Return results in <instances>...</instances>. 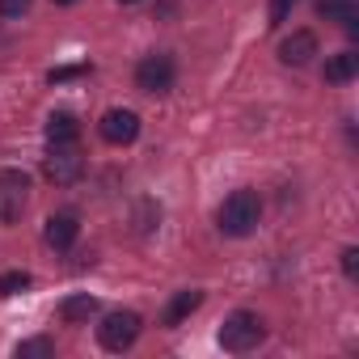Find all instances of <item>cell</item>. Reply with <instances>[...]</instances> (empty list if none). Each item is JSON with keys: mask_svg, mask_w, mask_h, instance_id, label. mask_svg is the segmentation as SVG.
Returning a JSON list of instances; mask_svg holds the SVG:
<instances>
[{"mask_svg": "<svg viewBox=\"0 0 359 359\" xmlns=\"http://www.w3.org/2000/svg\"><path fill=\"white\" fill-rule=\"evenodd\" d=\"M76 233H81V224H76V216H68V212L51 216V220H47V229H43V237H47V245H51V250H68V245L76 241Z\"/></svg>", "mask_w": 359, "mask_h": 359, "instance_id": "cell-9", "label": "cell"}, {"mask_svg": "<svg viewBox=\"0 0 359 359\" xmlns=\"http://www.w3.org/2000/svg\"><path fill=\"white\" fill-rule=\"evenodd\" d=\"M342 271L355 279V271H359V250H355V245H351V250H342Z\"/></svg>", "mask_w": 359, "mask_h": 359, "instance_id": "cell-19", "label": "cell"}, {"mask_svg": "<svg viewBox=\"0 0 359 359\" xmlns=\"http://www.w3.org/2000/svg\"><path fill=\"white\" fill-rule=\"evenodd\" d=\"M18 355H22V359H26V355H51V342H47V338H34V342H22V346H18Z\"/></svg>", "mask_w": 359, "mask_h": 359, "instance_id": "cell-17", "label": "cell"}, {"mask_svg": "<svg viewBox=\"0 0 359 359\" xmlns=\"http://www.w3.org/2000/svg\"><path fill=\"white\" fill-rule=\"evenodd\" d=\"M30 9V0H0V13H5V18H22Z\"/></svg>", "mask_w": 359, "mask_h": 359, "instance_id": "cell-18", "label": "cell"}, {"mask_svg": "<svg viewBox=\"0 0 359 359\" xmlns=\"http://www.w3.org/2000/svg\"><path fill=\"white\" fill-rule=\"evenodd\" d=\"M97 313V300L93 296H68L64 304H60V317L68 321V325H76V321H89Z\"/></svg>", "mask_w": 359, "mask_h": 359, "instance_id": "cell-12", "label": "cell"}, {"mask_svg": "<svg viewBox=\"0 0 359 359\" xmlns=\"http://www.w3.org/2000/svg\"><path fill=\"white\" fill-rule=\"evenodd\" d=\"M262 321H258V313H233L224 325H220V346L224 351H233V355H245V351H254L258 342H262Z\"/></svg>", "mask_w": 359, "mask_h": 359, "instance_id": "cell-2", "label": "cell"}, {"mask_svg": "<svg viewBox=\"0 0 359 359\" xmlns=\"http://www.w3.org/2000/svg\"><path fill=\"white\" fill-rule=\"evenodd\" d=\"M43 173L51 177L55 187H72L76 177L85 173V156H81L76 140H68V144H51V152H47V161H43Z\"/></svg>", "mask_w": 359, "mask_h": 359, "instance_id": "cell-3", "label": "cell"}, {"mask_svg": "<svg viewBox=\"0 0 359 359\" xmlns=\"http://www.w3.org/2000/svg\"><path fill=\"white\" fill-rule=\"evenodd\" d=\"M26 287H30V275H26V271L0 275V300H5V296H18V292H26Z\"/></svg>", "mask_w": 359, "mask_h": 359, "instance_id": "cell-15", "label": "cell"}, {"mask_svg": "<svg viewBox=\"0 0 359 359\" xmlns=\"http://www.w3.org/2000/svg\"><path fill=\"white\" fill-rule=\"evenodd\" d=\"M313 55H317V34H313V30H296L292 39H283V43H279V60H283V64H292V68L309 64Z\"/></svg>", "mask_w": 359, "mask_h": 359, "instance_id": "cell-8", "label": "cell"}, {"mask_svg": "<svg viewBox=\"0 0 359 359\" xmlns=\"http://www.w3.org/2000/svg\"><path fill=\"white\" fill-rule=\"evenodd\" d=\"M118 5H140V0H118Z\"/></svg>", "mask_w": 359, "mask_h": 359, "instance_id": "cell-21", "label": "cell"}, {"mask_svg": "<svg viewBox=\"0 0 359 359\" xmlns=\"http://www.w3.org/2000/svg\"><path fill=\"white\" fill-rule=\"evenodd\" d=\"M292 5H296V0H271V26H283L287 13H292Z\"/></svg>", "mask_w": 359, "mask_h": 359, "instance_id": "cell-16", "label": "cell"}, {"mask_svg": "<svg viewBox=\"0 0 359 359\" xmlns=\"http://www.w3.org/2000/svg\"><path fill=\"white\" fill-rule=\"evenodd\" d=\"M140 313H110L102 325H97V342L106 351H127L135 338H140Z\"/></svg>", "mask_w": 359, "mask_h": 359, "instance_id": "cell-5", "label": "cell"}, {"mask_svg": "<svg viewBox=\"0 0 359 359\" xmlns=\"http://www.w3.org/2000/svg\"><path fill=\"white\" fill-rule=\"evenodd\" d=\"M47 140H51V144H68V140H76V118H72L68 110L51 114V118H47Z\"/></svg>", "mask_w": 359, "mask_h": 359, "instance_id": "cell-13", "label": "cell"}, {"mask_svg": "<svg viewBox=\"0 0 359 359\" xmlns=\"http://www.w3.org/2000/svg\"><path fill=\"white\" fill-rule=\"evenodd\" d=\"M97 131H102L106 144H131L140 135V114L135 110H106L102 123H97Z\"/></svg>", "mask_w": 359, "mask_h": 359, "instance_id": "cell-7", "label": "cell"}, {"mask_svg": "<svg viewBox=\"0 0 359 359\" xmlns=\"http://www.w3.org/2000/svg\"><path fill=\"white\" fill-rule=\"evenodd\" d=\"M317 13H321L325 22H346V18L359 13V9H355V0H317Z\"/></svg>", "mask_w": 359, "mask_h": 359, "instance_id": "cell-14", "label": "cell"}, {"mask_svg": "<svg viewBox=\"0 0 359 359\" xmlns=\"http://www.w3.org/2000/svg\"><path fill=\"white\" fill-rule=\"evenodd\" d=\"M199 304H203V292H195V287L177 292V296L169 300V309H165V325H182V321H187Z\"/></svg>", "mask_w": 359, "mask_h": 359, "instance_id": "cell-10", "label": "cell"}, {"mask_svg": "<svg viewBox=\"0 0 359 359\" xmlns=\"http://www.w3.org/2000/svg\"><path fill=\"white\" fill-rule=\"evenodd\" d=\"M55 5H76V0H55Z\"/></svg>", "mask_w": 359, "mask_h": 359, "instance_id": "cell-20", "label": "cell"}, {"mask_svg": "<svg viewBox=\"0 0 359 359\" xmlns=\"http://www.w3.org/2000/svg\"><path fill=\"white\" fill-rule=\"evenodd\" d=\"M30 199V177L22 169H5L0 173V224H13L26 212Z\"/></svg>", "mask_w": 359, "mask_h": 359, "instance_id": "cell-4", "label": "cell"}, {"mask_svg": "<svg viewBox=\"0 0 359 359\" xmlns=\"http://www.w3.org/2000/svg\"><path fill=\"white\" fill-rule=\"evenodd\" d=\"M355 72H359V55L355 51H338V55L325 60V81L330 85H346Z\"/></svg>", "mask_w": 359, "mask_h": 359, "instance_id": "cell-11", "label": "cell"}, {"mask_svg": "<svg viewBox=\"0 0 359 359\" xmlns=\"http://www.w3.org/2000/svg\"><path fill=\"white\" fill-rule=\"evenodd\" d=\"M135 85L144 89V93H169L173 89V60L169 55H148V60H140V68H135Z\"/></svg>", "mask_w": 359, "mask_h": 359, "instance_id": "cell-6", "label": "cell"}, {"mask_svg": "<svg viewBox=\"0 0 359 359\" xmlns=\"http://www.w3.org/2000/svg\"><path fill=\"white\" fill-rule=\"evenodd\" d=\"M258 216H262V203L254 191H233L220 208V229L229 237H250L258 229Z\"/></svg>", "mask_w": 359, "mask_h": 359, "instance_id": "cell-1", "label": "cell"}]
</instances>
